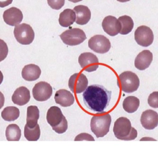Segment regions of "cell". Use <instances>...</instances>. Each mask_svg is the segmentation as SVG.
<instances>
[{"instance_id":"1","label":"cell","mask_w":158,"mask_h":156,"mask_svg":"<svg viewBox=\"0 0 158 156\" xmlns=\"http://www.w3.org/2000/svg\"><path fill=\"white\" fill-rule=\"evenodd\" d=\"M112 92L99 84L87 87L83 93L84 104L93 113H103L109 104Z\"/></svg>"},{"instance_id":"2","label":"cell","mask_w":158,"mask_h":156,"mask_svg":"<svg viewBox=\"0 0 158 156\" xmlns=\"http://www.w3.org/2000/svg\"><path fill=\"white\" fill-rule=\"evenodd\" d=\"M113 132L115 136L120 140L130 141L137 137V131L131 126V122L126 117H120L114 123Z\"/></svg>"},{"instance_id":"3","label":"cell","mask_w":158,"mask_h":156,"mask_svg":"<svg viewBox=\"0 0 158 156\" xmlns=\"http://www.w3.org/2000/svg\"><path fill=\"white\" fill-rule=\"evenodd\" d=\"M111 121V116L108 113L103 115L93 116L90 123L91 131L96 138L104 137L109 131Z\"/></svg>"},{"instance_id":"4","label":"cell","mask_w":158,"mask_h":156,"mask_svg":"<svg viewBox=\"0 0 158 156\" xmlns=\"http://www.w3.org/2000/svg\"><path fill=\"white\" fill-rule=\"evenodd\" d=\"M118 80L122 90L126 93L136 91L139 86V80L136 73L131 71H125L120 74Z\"/></svg>"},{"instance_id":"5","label":"cell","mask_w":158,"mask_h":156,"mask_svg":"<svg viewBox=\"0 0 158 156\" xmlns=\"http://www.w3.org/2000/svg\"><path fill=\"white\" fill-rule=\"evenodd\" d=\"M14 35L17 42L23 45L31 44L35 38V32L32 27L25 23L15 25Z\"/></svg>"},{"instance_id":"6","label":"cell","mask_w":158,"mask_h":156,"mask_svg":"<svg viewBox=\"0 0 158 156\" xmlns=\"http://www.w3.org/2000/svg\"><path fill=\"white\" fill-rule=\"evenodd\" d=\"M60 38L68 46H77L83 43L86 39V36L81 29L74 28L64 31L60 35Z\"/></svg>"},{"instance_id":"7","label":"cell","mask_w":158,"mask_h":156,"mask_svg":"<svg viewBox=\"0 0 158 156\" xmlns=\"http://www.w3.org/2000/svg\"><path fill=\"white\" fill-rule=\"evenodd\" d=\"M88 46L92 51L97 53L104 54L109 51L111 44L109 39L106 36L96 35L89 39Z\"/></svg>"},{"instance_id":"8","label":"cell","mask_w":158,"mask_h":156,"mask_svg":"<svg viewBox=\"0 0 158 156\" xmlns=\"http://www.w3.org/2000/svg\"><path fill=\"white\" fill-rule=\"evenodd\" d=\"M135 39L140 46L148 47L154 41V35L152 30L145 25L138 27L135 31Z\"/></svg>"},{"instance_id":"9","label":"cell","mask_w":158,"mask_h":156,"mask_svg":"<svg viewBox=\"0 0 158 156\" xmlns=\"http://www.w3.org/2000/svg\"><path fill=\"white\" fill-rule=\"evenodd\" d=\"M33 98L37 101L48 100L52 94V88L47 82L40 81L37 83L32 89Z\"/></svg>"},{"instance_id":"10","label":"cell","mask_w":158,"mask_h":156,"mask_svg":"<svg viewBox=\"0 0 158 156\" xmlns=\"http://www.w3.org/2000/svg\"><path fill=\"white\" fill-rule=\"evenodd\" d=\"M88 81L86 76L81 73L73 74L69 80V87L72 92L79 94L87 88Z\"/></svg>"},{"instance_id":"11","label":"cell","mask_w":158,"mask_h":156,"mask_svg":"<svg viewBox=\"0 0 158 156\" xmlns=\"http://www.w3.org/2000/svg\"><path fill=\"white\" fill-rule=\"evenodd\" d=\"M78 63L83 70L91 72L99 67L98 58L91 52H83L79 55Z\"/></svg>"},{"instance_id":"12","label":"cell","mask_w":158,"mask_h":156,"mask_svg":"<svg viewBox=\"0 0 158 156\" xmlns=\"http://www.w3.org/2000/svg\"><path fill=\"white\" fill-rule=\"evenodd\" d=\"M102 27L104 31L109 36H114L119 33L121 25L118 19L114 16H106L102 20Z\"/></svg>"},{"instance_id":"13","label":"cell","mask_w":158,"mask_h":156,"mask_svg":"<svg viewBox=\"0 0 158 156\" xmlns=\"http://www.w3.org/2000/svg\"><path fill=\"white\" fill-rule=\"evenodd\" d=\"M2 17L6 24L10 26H15L22 21L23 14L19 9L12 7L4 12Z\"/></svg>"},{"instance_id":"14","label":"cell","mask_w":158,"mask_h":156,"mask_svg":"<svg viewBox=\"0 0 158 156\" xmlns=\"http://www.w3.org/2000/svg\"><path fill=\"white\" fill-rule=\"evenodd\" d=\"M141 123L146 129H153L158 125V113L152 110H146L141 116Z\"/></svg>"},{"instance_id":"15","label":"cell","mask_w":158,"mask_h":156,"mask_svg":"<svg viewBox=\"0 0 158 156\" xmlns=\"http://www.w3.org/2000/svg\"><path fill=\"white\" fill-rule=\"evenodd\" d=\"M152 53L149 50H144L139 52L135 60V66L139 70L148 68L152 61Z\"/></svg>"},{"instance_id":"16","label":"cell","mask_w":158,"mask_h":156,"mask_svg":"<svg viewBox=\"0 0 158 156\" xmlns=\"http://www.w3.org/2000/svg\"><path fill=\"white\" fill-rule=\"evenodd\" d=\"M54 100L56 104L60 105L62 107H67L71 106L74 103L75 98L70 91L62 89L56 91Z\"/></svg>"},{"instance_id":"17","label":"cell","mask_w":158,"mask_h":156,"mask_svg":"<svg viewBox=\"0 0 158 156\" xmlns=\"http://www.w3.org/2000/svg\"><path fill=\"white\" fill-rule=\"evenodd\" d=\"M30 99V91L25 86H20L16 89L12 96V101L13 103L20 106L27 104Z\"/></svg>"},{"instance_id":"18","label":"cell","mask_w":158,"mask_h":156,"mask_svg":"<svg viewBox=\"0 0 158 156\" xmlns=\"http://www.w3.org/2000/svg\"><path fill=\"white\" fill-rule=\"evenodd\" d=\"M41 73V70L40 68L33 64H28L25 65L22 70V78L28 81H33L38 80Z\"/></svg>"},{"instance_id":"19","label":"cell","mask_w":158,"mask_h":156,"mask_svg":"<svg viewBox=\"0 0 158 156\" xmlns=\"http://www.w3.org/2000/svg\"><path fill=\"white\" fill-rule=\"evenodd\" d=\"M75 12V22L78 25H83L86 24L90 20L91 14L89 9L84 5H78L73 8Z\"/></svg>"},{"instance_id":"20","label":"cell","mask_w":158,"mask_h":156,"mask_svg":"<svg viewBox=\"0 0 158 156\" xmlns=\"http://www.w3.org/2000/svg\"><path fill=\"white\" fill-rule=\"evenodd\" d=\"M64 117L60 109L57 106L51 107L46 113L47 121L52 128L60 123Z\"/></svg>"},{"instance_id":"21","label":"cell","mask_w":158,"mask_h":156,"mask_svg":"<svg viewBox=\"0 0 158 156\" xmlns=\"http://www.w3.org/2000/svg\"><path fill=\"white\" fill-rule=\"evenodd\" d=\"M75 12L72 9H65L59 14V23L63 27H70L75 22Z\"/></svg>"},{"instance_id":"22","label":"cell","mask_w":158,"mask_h":156,"mask_svg":"<svg viewBox=\"0 0 158 156\" xmlns=\"http://www.w3.org/2000/svg\"><path fill=\"white\" fill-rule=\"evenodd\" d=\"M40 118V111L37 106L30 105L27 110L26 125L30 128H33L38 124Z\"/></svg>"},{"instance_id":"23","label":"cell","mask_w":158,"mask_h":156,"mask_svg":"<svg viewBox=\"0 0 158 156\" xmlns=\"http://www.w3.org/2000/svg\"><path fill=\"white\" fill-rule=\"evenodd\" d=\"M6 137L8 141H19L21 138V130L16 124L9 125L6 129Z\"/></svg>"},{"instance_id":"24","label":"cell","mask_w":158,"mask_h":156,"mask_svg":"<svg viewBox=\"0 0 158 156\" xmlns=\"http://www.w3.org/2000/svg\"><path fill=\"white\" fill-rule=\"evenodd\" d=\"M123 108L128 113L136 112L139 106V100L135 96H128L123 101Z\"/></svg>"},{"instance_id":"25","label":"cell","mask_w":158,"mask_h":156,"mask_svg":"<svg viewBox=\"0 0 158 156\" xmlns=\"http://www.w3.org/2000/svg\"><path fill=\"white\" fill-rule=\"evenodd\" d=\"M120 23L121 29L119 32L121 35H127L131 31L134 27L133 19L128 15H122L118 18Z\"/></svg>"},{"instance_id":"26","label":"cell","mask_w":158,"mask_h":156,"mask_svg":"<svg viewBox=\"0 0 158 156\" xmlns=\"http://www.w3.org/2000/svg\"><path fill=\"white\" fill-rule=\"evenodd\" d=\"M19 109L14 106L6 107L1 112L2 118L7 121H14L19 118Z\"/></svg>"},{"instance_id":"27","label":"cell","mask_w":158,"mask_h":156,"mask_svg":"<svg viewBox=\"0 0 158 156\" xmlns=\"http://www.w3.org/2000/svg\"><path fill=\"white\" fill-rule=\"evenodd\" d=\"M40 128L38 124L33 128H30L25 125L24 128V136L28 141H36L40 137Z\"/></svg>"},{"instance_id":"28","label":"cell","mask_w":158,"mask_h":156,"mask_svg":"<svg viewBox=\"0 0 158 156\" xmlns=\"http://www.w3.org/2000/svg\"><path fill=\"white\" fill-rule=\"evenodd\" d=\"M67 128H68V123L65 117H64L61 123H59L57 126L52 127V129L58 134H62L67 131Z\"/></svg>"},{"instance_id":"29","label":"cell","mask_w":158,"mask_h":156,"mask_svg":"<svg viewBox=\"0 0 158 156\" xmlns=\"http://www.w3.org/2000/svg\"><path fill=\"white\" fill-rule=\"evenodd\" d=\"M148 104L152 108H158V91H154L148 97Z\"/></svg>"},{"instance_id":"30","label":"cell","mask_w":158,"mask_h":156,"mask_svg":"<svg viewBox=\"0 0 158 156\" xmlns=\"http://www.w3.org/2000/svg\"><path fill=\"white\" fill-rule=\"evenodd\" d=\"M8 46L6 43L0 39V62L4 60L8 54Z\"/></svg>"},{"instance_id":"31","label":"cell","mask_w":158,"mask_h":156,"mask_svg":"<svg viewBox=\"0 0 158 156\" xmlns=\"http://www.w3.org/2000/svg\"><path fill=\"white\" fill-rule=\"evenodd\" d=\"M48 5L53 9L59 10L65 4V0H47Z\"/></svg>"},{"instance_id":"32","label":"cell","mask_w":158,"mask_h":156,"mask_svg":"<svg viewBox=\"0 0 158 156\" xmlns=\"http://www.w3.org/2000/svg\"><path fill=\"white\" fill-rule=\"evenodd\" d=\"M75 141H94V138L88 133H82L77 136L74 139Z\"/></svg>"},{"instance_id":"33","label":"cell","mask_w":158,"mask_h":156,"mask_svg":"<svg viewBox=\"0 0 158 156\" xmlns=\"http://www.w3.org/2000/svg\"><path fill=\"white\" fill-rule=\"evenodd\" d=\"M13 0H0V7H5L10 5Z\"/></svg>"},{"instance_id":"34","label":"cell","mask_w":158,"mask_h":156,"mask_svg":"<svg viewBox=\"0 0 158 156\" xmlns=\"http://www.w3.org/2000/svg\"><path fill=\"white\" fill-rule=\"evenodd\" d=\"M4 96L3 94L0 91V109L3 107L4 104Z\"/></svg>"},{"instance_id":"35","label":"cell","mask_w":158,"mask_h":156,"mask_svg":"<svg viewBox=\"0 0 158 156\" xmlns=\"http://www.w3.org/2000/svg\"><path fill=\"white\" fill-rule=\"evenodd\" d=\"M3 78H4V76H3V74L1 72V71L0 70V84L2 83V81H3Z\"/></svg>"},{"instance_id":"36","label":"cell","mask_w":158,"mask_h":156,"mask_svg":"<svg viewBox=\"0 0 158 156\" xmlns=\"http://www.w3.org/2000/svg\"><path fill=\"white\" fill-rule=\"evenodd\" d=\"M69 1L70 2H72L73 3H76V2H80V1H81L82 0H69Z\"/></svg>"},{"instance_id":"37","label":"cell","mask_w":158,"mask_h":156,"mask_svg":"<svg viewBox=\"0 0 158 156\" xmlns=\"http://www.w3.org/2000/svg\"><path fill=\"white\" fill-rule=\"evenodd\" d=\"M117 1H119V2H127V1H129L130 0H117Z\"/></svg>"}]
</instances>
